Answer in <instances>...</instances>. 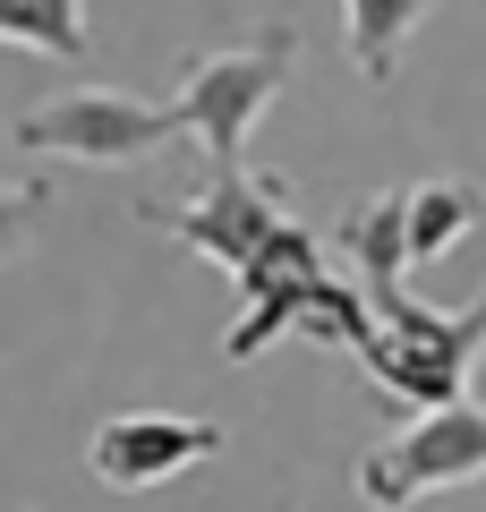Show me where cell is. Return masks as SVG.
I'll return each instance as SVG.
<instances>
[{"instance_id":"1","label":"cell","mask_w":486,"mask_h":512,"mask_svg":"<svg viewBox=\"0 0 486 512\" xmlns=\"http://www.w3.org/2000/svg\"><path fill=\"white\" fill-rule=\"evenodd\" d=\"M376 299L342 291V282L324 274V248L307 222H282V231L265 239V256H256L248 274H239V325H231V359H265L282 333H316V342H350L359 350L367 333H376Z\"/></svg>"},{"instance_id":"2","label":"cell","mask_w":486,"mask_h":512,"mask_svg":"<svg viewBox=\"0 0 486 512\" xmlns=\"http://www.w3.org/2000/svg\"><path fill=\"white\" fill-rule=\"evenodd\" d=\"M384 325L359 342V367L393 393L401 410H444V402H469V367L486 350V291L469 308H427L393 282V291H367Z\"/></svg>"},{"instance_id":"3","label":"cell","mask_w":486,"mask_h":512,"mask_svg":"<svg viewBox=\"0 0 486 512\" xmlns=\"http://www.w3.org/2000/svg\"><path fill=\"white\" fill-rule=\"evenodd\" d=\"M290 69H299V26L248 35L239 52H205V60H188V69H180V94H171V103H180L188 137H205L214 171H239L256 111L290 86Z\"/></svg>"},{"instance_id":"4","label":"cell","mask_w":486,"mask_h":512,"mask_svg":"<svg viewBox=\"0 0 486 512\" xmlns=\"http://www.w3.org/2000/svg\"><path fill=\"white\" fill-rule=\"evenodd\" d=\"M469 478H486V402L418 410L401 436H384L359 461V495L376 512H410V504H427L444 487H469Z\"/></svg>"},{"instance_id":"5","label":"cell","mask_w":486,"mask_h":512,"mask_svg":"<svg viewBox=\"0 0 486 512\" xmlns=\"http://www.w3.org/2000/svg\"><path fill=\"white\" fill-rule=\"evenodd\" d=\"M9 137H18V154L137 163V154H162L171 137H188V120H180V103H137V94H111V86H77L60 103H35Z\"/></svg>"},{"instance_id":"6","label":"cell","mask_w":486,"mask_h":512,"mask_svg":"<svg viewBox=\"0 0 486 512\" xmlns=\"http://www.w3.org/2000/svg\"><path fill=\"white\" fill-rule=\"evenodd\" d=\"M154 231H171L180 248L214 256L222 274H248L256 256H265V239L290 222V180H265V171H214V188L188 205H137Z\"/></svg>"},{"instance_id":"7","label":"cell","mask_w":486,"mask_h":512,"mask_svg":"<svg viewBox=\"0 0 486 512\" xmlns=\"http://www.w3.org/2000/svg\"><path fill=\"white\" fill-rule=\"evenodd\" d=\"M222 453V427L214 419H180V410H120V419L94 427L86 444V470L103 487L137 495V487H162V478H180L188 461Z\"/></svg>"},{"instance_id":"8","label":"cell","mask_w":486,"mask_h":512,"mask_svg":"<svg viewBox=\"0 0 486 512\" xmlns=\"http://www.w3.org/2000/svg\"><path fill=\"white\" fill-rule=\"evenodd\" d=\"M333 239H342V256H359V282H367V291H393L401 265H410V188L350 205V214L333 222Z\"/></svg>"},{"instance_id":"9","label":"cell","mask_w":486,"mask_h":512,"mask_svg":"<svg viewBox=\"0 0 486 512\" xmlns=\"http://www.w3.org/2000/svg\"><path fill=\"white\" fill-rule=\"evenodd\" d=\"M342 9H350V69L367 86H393L401 43L435 18V0H342Z\"/></svg>"},{"instance_id":"10","label":"cell","mask_w":486,"mask_h":512,"mask_svg":"<svg viewBox=\"0 0 486 512\" xmlns=\"http://www.w3.org/2000/svg\"><path fill=\"white\" fill-rule=\"evenodd\" d=\"M0 35L52 60H86L94 52V18L86 0H0Z\"/></svg>"},{"instance_id":"11","label":"cell","mask_w":486,"mask_h":512,"mask_svg":"<svg viewBox=\"0 0 486 512\" xmlns=\"http://www.w3.org/2000/svg\"><path fill=\"white\" fill-rule=\"evenodd\" d=\"M478 214H486V197L469 180H418L410 188V265H435Z\"/></svg>"}]
</instances>
